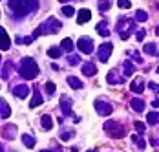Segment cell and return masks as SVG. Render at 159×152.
Returning a JSON list of instances; mask_svg holds the SVG:
<instances>
[{
  "label": "cell",
  "mask_w": 159,
  "mask_h": 152,
  "mask_svg": "<svg viewBox=\"0 0 159 152\" xmlns=\"http://www.w3.org/2000/svg\"><path fill=\"white\" fill-rule=\"evenodd\" d=\"M7 4L16 17H26L39 7V0H7Z\"/></svg>",
  "instance_id": "6da1fadb"
},
{
  "label": "cell",
  "mask_w": 159,
  "mask_h": 152,
  "mask_svg": "<svg viewBox=\"0 0 159 152\" xmlns=\"http://www.w3.org/2000/svg\"><path fill=\"white\" fill-rule=\"evenodd\" d=\"M61 28H62L61 20H57L55 17H49L48 20H44L37 30L33 31L31 39H37V37H40V35H48V33H59Z\"/></svg>",
  "instance_id": "7a4b0ae2"
},
{
  "label": "cell",
  "mask_w": 159,
  "mask_h": 152,
  "mask_svg": "<svg viewBox=\"0 0 159 152\" xmlns=\"http://www.w3.org/2000/svg\"><path fill=\"white\" fill-rule=\"evenodd\" d=\"M18 75L24 77V79H28V81L35 79V77L39 75V66H37V62L33 61L31 57H24V59L20 61V66H18Z\"/></svg>",
  "instance_id": "3957f363"
},
{
  "label": "cell",
  "mask_w": 159,
  "mask_h": 152,
  "mask_svg": "<svg viewBox=\"0 0 159 152\" xmlns=\"http://www.w3.org/2000/svg\"><path fill=\"white\" fill-rule=\"evenodd\" d=\"M104 130H106V134L110 137H115V139H119V137L125 136V128L115 121H106L104 123Z\"/></svg>",
  "instance_id": "277c9868"
},
{
  "label": "cell",
  "mask_w": 159,
  "mask_h": 152,
  "mask_svg": "<svg viewBox=\"0 0 159 152\" xmlns=\"http://www.w3.org/2000/svg\"><path fill=\"white\" fill-rule=\"evenodd\" d=\"M111 51H113V46L108 44V42H104V44L99 46V50H97V59L101 62H106L108 59H110Z\"/></svg>",
  "instance_id": "5b68a950"
},
{
  "label": "cell",
  "mask_w": 159,
  "mask_h": 152,
  "mask_svg": "<svg viewBox=\"0 0 159 152\" xmlns=\"http://www.w3.org/2000/svg\"><path fill=\"white\" fill-rule=\"evenodd\" d=\"M77 48H79L80 53H86V55H90V53L93 51V40H92L90 37H80L79 42H77Z\"/></svg>",
  "instance_id": "8992f818"
},
{
  "label": "cell",
  "mask_w": 159,
  "mask_h": 152,
  "mask_svg": "<svg viewBox=\"0 0 159 152\" xmlns=\"http://www.w3.org/2000/svg\"><path fill=\"white\" fill-rule=\"evenodd\" d=\"M95 110L99 116H110L111 114V105L110 103H104V101H95Z\"/></svg>",
  "instance_id": "52a82bcc"
},
{
  "label": "cell",
  "mask_w": 159,
  "mask_h": 152,
  "mask_svg": "<svg viewBox=\"0 0 159 152\" xmlns=\"http://www.w3.org/2000/svg\"><path fill=\"white\" fill-rule=\"evenodd\" d=\"M13 95L18 97V99L28 97V95H30V86H28V84H16L15 88H13Z\"/></svg>",
  "instance_id": "ba28073f"
},
{
  "label": "cell",
  "mask_w": 159,
  "mask_h": 152,
  "mask_svg": "<svg viewBox=\"0 0 159 152\" xmlns=\"http://www.w3.org/2000/svg\"><path fill=\"white\" fill-rule=\"evenodd\" d=\"M9 46H11V39L7 35V31L0 28V50H9Z\"/></svg>",
  "instance_id": "9c48e42d"
},
{
  "label": "cell",
  "mask_w": 159,
  "mask_h": 152,
  "mask_svg": "<svg viewBox=\"0 0 159 152\" xmlns=\"http://www.w3.org/2000/svg\"><path fill=\"white\" fill-rule=\"evenodd\" d=\"M106 81L110 84H123L125 83V75H119L115 70H111L110 74H108V77H106Z\"/></svg>",
  "instance_id": "30bf717a"
},
{
  "label": "cell",
  "mask_w": 159,
  "mask_h": 152,
  "mask_svg": "<svg viewBox=\"0 0 159 152\" xmlns=\"http://www.w3.org/2000/svg\"><path fill=\"white\" fill-rule=\"evenodd\" d=\"M61 108H62L64 114L71 116V99L66 97V95H61Z\"/></svg>",
  "instance_id": "8fae6325"
},
{
  "label": "cell",
  "mask_w": 159,
  "mask_h": 152,
  "mask_svg": "<svg viewBox=\"0 0 159 152\" xmlns=\"http://www.w3.org/2000/svg\"><path fill=\"white\" fill-rule=\"evenodd\" d=\"M95 30L101 37H108V35H110V28H108V22H106V20H101V22L97 24Z\"/></svg>",
  "instance_id": "7c38bea8"
},
{
  "label": "cell",
  "mask_w": 159,
  "mask_h": 152,
  "mask_svg": "<svg viewBox=\"0 0 159 152\" xmlns=\"http://www.w3.org/2000/svg\"><path fill=\"white\" fill-rule=\"evenodd\" d=\"M82 74H84V75H88V77L95 75V74H97L95 64H93V62H84V64H82Z\"/></svg>",
  "instance_id": "4fadbf2b"
},
{
  "label": "cell",
  "mask_w": 159,
  "mask_h": 152,
  "mask_svg": "<svg viewBox=\"0 0 159 152\" xmlns=\"http://www.w3.org/2000/svg\"><path fill=\"white\" fill-rule=\"evenodd\" d=\"M132 92H135V93H141V92L144 90V81L141 79V77H137V79H134L132 81Z\"/></svg>",
  "instance_id": "5bb4252c"
},
{
  "label": "cell",
  "mask_w": 159,
  "mask_h": 152,
  "mask_svg": "<svg viewBox=\"0 0 159 152\" xmlns=\"http://www.w3.org/2000/svg\"><path fill=\"white\" fill-rule=\"evenodd\" d=\"M42 105V93L37 90H33V99H31V103H30V108H37V107H40Z\"/></svg>",
  "instance_id": "9a60e30c"
},
{
  "label": "cell",
  "mask_w": 159,
  "mask_h": 152,
  "mask_svg": "<svg viewBox=\"0 0 159 152\" xmlns=\"http://www.w3.org/2000/svg\"><path fill=\"white\" fill-rule=\"evenodd\" d=\"M90 18H92V11L90 9H80L79 15H77V22L79 24H86Z\"/></svg>",
  "instance_id": "2e32d148"
},
{
  "label": "cell",
  "mask_w": 159,
  "mask_h": 152,
  "mask_svg": "<svg viewBox=\"0 0 159 152\" xmlns=\"http://www.w3.org/2000/svg\"><path fill=\"white\" fill-rule=\"evenodd\" d=\"M9 114H11V108H9V105L0 97V117H4V119H7L9 117Z\"/></svg>",
  "instance_id": "e0dca14e"
},
{
  "label": "cell",
  "mask_w": 159,
  "mask_h": 152,
  "mask_svg": "<svg viewBox=\"0 0 159 152\" xmlns=\"http://www.w3.org/2000/svg\"><path fill=\"white\" fill-rule=\"evenodd\" d=\"M11 72H13V62L7 61L6 64H4V68H2V79L7 81V79L11 77Z\"/></svg>",
  "instance_id": "ac0fdd59"
},
{
  "label": "cell",
  "mask_w": 159,
  "mask_h": 152,
  "mask_svg": "<svg viewBox=\"0 0 159 152\" xmlns=\"http://www.w3.org/2000/svg\"><path fill=\"white\" fill-rule=\"evenodd\" d=\"M15 132H16V125H7V126H4V137H6V139H15Z\"/></svg>",
  "instance_id": "d6986e66"
},
{
  "label": "cell",
  "mask_w": 159,
  "mask_h": 152,
  "mask_svg": "<svg viewBox=\"0 0 159 152\" xmlns=\"http://www.w3.org/2000/svg\"><path fill=\"white\" fill-rule=\"evenodd\" d=\"M40 125H42L44 130H51V128H53V119H51L49 116H42V117H40Z\"/></svg>",
  "instance_id": "ffe728a7"
},
{
  "label": "cell",
  "mask_w": 159,
  "mask_h": 152,
  "mask_svg": "<svg viewBox=\"0 0 159 152\" xmlns=\"http://www.w3.org/2000/svg\"><path fill=\"white\" fill-rule=\"evenodd\" d=\"M132 108H134L135 112H143V110H144V101H143V99H139V97L132 99Z\"/></svg>",
  "instance_id": "44dd1931"
},
{
  "label": "cell",
  "mask_w": 159,
  "mask_h": 152,
  "mask_svg": "<svg viewBox=\"0 0 159 152\" xmlns=\"http://www.w3.org/2000/svg\"><path fill=\"white\" fill-rule=\"evenodd\" d=\"M22 143H24L28 149H33V147H35V137L30 136V134H22Z\"/></svg>",
  "instance_id": "7402d4cb"
},
{
  "label": "cell",
  "mask_w": 159,
  "mask_h": 152,
  "mask_svg": "<svg viewBox=\"0 0 159 152\" xmlns=\"http://www.w3.org/2000/svg\"><path fill=\"white\" fill-rule=\"evenodd\" d=\"M68 84H70L71 88H75V90H80V88H82V83H80L77 77H73V75L68 77Z\"/></svg>",
  "instance_id": "603a6c76"
},
{
  "label": "cell",
  "mask_w": 159,
  "mask_h": 152,
  "mask_svg": "<svg viewBox=\"0 0 159 152\" xmlns=\"http://www.w3.org/2000/svg\"><path fill=\"white\" fill-rule=\"evenodd\" d=\"M48 55L51 57V59H59V57L62 55V50H61L59 46H53V48H49L48 50Z\"/></svg>",
  "instance_id": "cb8c5ba5"
},
{
  "label": "cell",
  "mask_w": 159,
  "mask_h": 152,
  "mask_svg": "<svg viewBox=\"0 0 159 152\" xmlns=\"http://www.w3.org/2000/svg\"><path fill=\"white\" fill-rule=\"evenodd\" d=\"M146 123L148 125H159V114L157 112H150L146 116Z\"/></svg>",
  "instance_id": "d4e9b609"
},
{
  "label": "cell",
  "mask_w": 159,
  "mask_h": 152,
  "mask_svg": "<svg viewBox=\"0 0 159 152\" xmlns=\"http://www.w3.org/2000/svg\"><path fill=\"white\" fill-rule=\"evenodd\" d=\"M123 70H125V77H130L134 72H135V68H134V64L130 61H125V64H123Z\"/></svg>",
  "instance_id": "484cf974"
},
{
  "label": "cell",
  "mask_w": 159,
  "mask_h": 152,
  "mask_svg": "<svg viewBox=\"0 0 159 152\" xmlns=\"http://www.w3.org/2000/svg\"><path fill=\"white\" fill-rule=\"evenodd\" d=\"M61 50L70 53V51L73 50V42H71V39H64L62 42H61Z\"/></svg>",
  "instance_id": "4316f807"
},
{
  "label": "cell",
  "mask_w": 159,
  "mask_h": 152,
  "mask_svg": "<svg viewBox=\"0 0 159 152\" xmlns=\"http://www.w3.org/2000/svg\"><path fill=\"white\" fill-rule=\"evenodd\" d=\"M97 7H99V11H108V9L111 7V2L110 0H99Z\"/></svg>",
  "instance_id": "83f0119b"
},
{
  "label": "cell",
  "mask_w": 159,
  "mask_h": 152,
  "mask_svg": "<svg viewBox=\"0 0 159 152\" xmlns=\"http://www.w3.org/2000/svg\"><path fill=\"white\" fill-rule=\"evenodd\" d=\"M144 53H148V55H156L157 53V46L154 44H144Z\"/></svg>",
  "instance_id": "f1b7e54d"
},
{
  "label": "cell",
  "mask_w": 159,
  "mask_h": 152,
  "mask_svg": "<svg viewBox=\"0 0 159 152\" xmlns=\"http://www.w3.org/2000/svg\"><path fill=\"white\" fill-rule=\"evenodd\" d=\"M135 20H139V22H146V20H148L146 11H135Z\"/></svg>",
  "instance_id": "f546056e"
},
{
  "label": "cell",
  "mask_w": 159,
  "mask_h": 152,
  "mask_svg": "<svg viewBox=\"0 0 159 152\" xmlns=\"http://www.w3.org/2000/svg\"><path fill=\"white\" fill-rule=\"evenodd\" d=\"M73 13H75V9L71 7V6H64L62 7V15L68 18V17H73Z\"/></svg>",
  "instance_id": "4dcf8cb0"
},
{
  "label": "cell",
  "mask_w": 159,
  "mask_h": 152,
  "mask_svg": "<svg viewBox=\"0 0 159 152\" xmlns=\"http://www.w3.org/2000/svg\"><path fill=\"white\" fill-rule=\"evenodd\" d=\"M73 136H75L73 130H64L62 134H61V139H62V141H68V139H71Z\"/></svg>",
  "instance_id": "1f68e13d"
},
{
  "label": "cell",
  "mask_w": 159,
  "mask_h": 152,
  "mask_svg": "<svg viewBox=\"0 0 159 152\" xmlns=\"http://www.w3.org/2000/svg\"><path fill=\"white\" fill-rule=\"evenodd\" d=\"M132 141L139 147V149H144V139L143 137H139V136H132Z\"/></svg>",
  "instance_id": "d6a6232c"
},
{
  "label": "cell",
  "mask_w": 159,
  "mask_h": 152,
  "mask_svg": "<svg viewBox=\"0 0 159 152\" xmlns=\"http://www.w3.org/2000/svg\"><path fill=\"white\" fill-rule=\"evenodd\" d=\"M117 6H119L121 9H130V7H132V2H130V0H119Z\"/></svg>",
  "instance_id": "836d02e7"
},
{
  "label": "cell",
  "mask_w": 159,
  "mask_h": 152,
  "mask_svg": "<svg viewBox=\"0 0 159 152\" xmlns=\"http://www.w3.org/2000/svg\"><path fill=\"white\" fill-rule=\"evenodd\" d=\"M55 88H57V86H55V83H51V81L46 83V92H48L49 95H53V93H55Z\"/></svg>",
  "instance_id": "e575fe53"
},
{
  "label": "cell",
  "mask_w": 159,
  "mask_h": 152,
  "mask_svg": "<svg viewBox=\"0 0 159 152\" xmlns=\"http://www.w3.org/2000/svg\"><path fill=\"white\" fill-rule=\"evenodd\" d=\"M134 126H135V130H137L139 134H141V132H144V128H146V125H144V123H141V121H135V123H134Z\"/></svg>",
  "instance_id": "d590c367"
},
{
  "label": "cell",
  "mask_w": 159,
  "mask_h": 152,
  "mask_svg": "<svg viewBox=\"0 0 159 152\" xmlns=\"http://www.w3.org/2000/svg\"><path fill=\"white\" fill-rule=\"evenodd\" d=\"M68 62H70L71 66H77V64H79V57H77V55H70V57H68Z\"/></svg>",
  "instance_id": "8d00e7d4"
},
{
  "label": "cell",
  "mask_w": 159,
  "mask_h": 152,
  "mask_svg": "<svg viewBox=\"0 0 159 152\" xmlns=\"http://www.w3.org/2000/svg\"><path fill=\"white\" fill-rule=\"evenodd\" d=\"M144 35H146V31L141 30V31H137V33H135V39H137V40H143V39H144Z\"/></svg>",
  "instance_id": "74e56055"
},
{
  "label": "cell",
  "mask_w": 159,
  "mask_h": 152,
  "mask_svg": "<svg viewBox=\"0 0 159 152\" xmlns=\"http://www.w3.org/2000/svg\"><path fill=\"white\" fill-rule=\"evenodd\" d=\"M150 88H152V92L159 93V84H157V83H150Z\"/></svg>",
  "instance_id": "f35d334b"
},
{
  "label": "cell",
  "mask_w": 159,
  "mask_h": 152,
  "mask_svg": "<svg viewBox=\"0 0 159 152\" xmlns=\"http://www.w3.org/2000/svg\"><path fill=\"white\" fill-rule=\"evenodd\" d=\"M150 143H152V147L159 149V139H157V137H152V139H150Z\"/></svg>",
  "instance_id": "ab89813d"
},
{
  "label": "cell",
  "mask_w": 159,
  "mask_h": 152,
  "mask_svg": "<svg viewBox=\"0 0 159 152\" xmlns=\"http://www.w3.org/2000/svg\"><path fill=\"white\" fill-rule=\"evenodd\" d=\"M31 37H24V39H22V40H20V44H22V42H24V44H31Z\"/></svg>",
  "instance_id": "60d3db41"
},
{
  "label": "cell",
  "mask_w": 159,
  "mask_h": 152,
  "mask_svg": "<svg viewBox=\"0 0 159 152\" xmlns=\"http://www.w3.org/2000/svg\"><path fill=\"white\" fill-rule=\"evenodd\" d=\"M152 107H154V108H159V97L154 101V103H152Z\"/></svg>",
  "instance_id": "b9f144b4"
},
{
  "label": "cell",
  "mask_w": 159,
  "mask_h": 152,
  "mask_svg": "<svg viewBox=\"0 0 159 152\" xmlns=\"http://www.w3.org/2000/svg\"><path fill=\"white\" fill-rule=\"evenodd\" d=\"M59 2H62V4H66V2H71V0H59Z\"/></svg>",
  "instance_id": "7bdbcfd3"
},
{
  "label": "cell",
  "mask_w": 159,
  "mask_h": 152,
  "mask_svg": "<svg viewBox=\"0 0 159 152\" xmlns=\"http://www.w3.org/2000/svg\"><path fill=\"white\" fill-rule=\"evenodd\" d=\"M71 152H79V150H77V147H73V149H71Z\"/></svg>",
  "instance_id": "ee69618b"
},
{
  "label": "cell",
  "mask_w": 159,
  "mask_h": 152,
  "mask_svg": "<svg viewBox=\"0 0 159 152\" xmlns=\"http://www.w3.org/2000/svg\"><path fill=\"white\" fill-rule=\"evenodd\" d=\"M156 33H157V35H159V26H157V28H156Z\"/></svg>",
  "instance_id": "f6af8a7d"
},
{
  "label": "cell",
  "mask_w": 159,
  "mask_h": 152,
  "mask_svg": "<svg viewBox=\"0 0 159 152\" xmlns=\"http://www.w3.org/2000/svg\"><path fill=\"white\" fill-rule=\"evenodd\" d=\"M0 152H4V147H2V145H0Z\"/></svg>",
  "instance_id": "bcb514c9"
},
{
  "label": "cell",
  "mask_w": 159,
  "mask_h": 152,
  "mask_svg": "<svg viewBox=\"0 0 159 152\" xmlns=\"http://www.w3.org/2000/svg\"><path fill=\"white\" fill-rule=\"evenodd\" d=\"M40 152H51V150H40Z\"/></svg>",
  "instance_id": "7dc6e473"
},
{
  "label": "cell",
  "mask_w": 159,
  "mask_h": 152,
  "mask_svg": "<svg viewBox=\"0 0 159 152\" xmlns=\"http://www.w3.org/2000/svg\"><path fill=\"white\" fill-rule=\"evenodd\" d=\"M88 152H97V150H88Z\"/></svg>",
  "instance_id": "c3c4849f"
},
{
  "label": "cell",
  "mask_w": 159,
  "mask_h": 152,
  "mask_svg": "<svg viewBox=\"0 0 159 152\" xmlns=\"http://www.w3.org/2000/svg\"><path fill=\"white\" fill-rule=\"evenodd\" d=\"M157 74H159V66H157Z\"/></svg>",
  "instance_id": "681fc988"
},
{
  "label": "cell",
  "mask_w": 159,
  "mask_h": 152,
  "mask_svg": "<svg viewBox=\"0 0 159 152\" xmlns=\"http://www.w3.org/2000/svg\"><path fill=\"white\" fill-rule=\"evenodd\" d=\"M0 59H2V57H0Z\"/></svg>",
  "instance_id": "f907efd6"
}]
</instances>
